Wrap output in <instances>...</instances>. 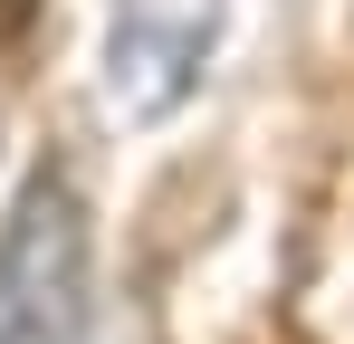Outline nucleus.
<instances>
[{
	"label": "nucleus",
	"mask_w": 354,
	"mask_h": 344,
	"mask_svg": "<svg viewBox=\"0 0 354 344\" xmlns=\"http://www.w3.org/2000/svg\"><path fill=\"white\" fill-rule=\"evenodd\" d=\"M211 19H221V0H124L115 10L106 86H115V106L134 115V124H153V115L182 106V86H192L201 57H211Z\"/></svg>",
	"instance_id": "obj_2"
},
{
	"label": "nucleus",
	"mask_w": 354,
	"mask_h": 344,
	"mask_svg": "<svg viewBox=\"0 0 354 344\" xmlns=\"http://www.w3.org/2000/svg\"><path fill=\"white\" fill-rule=\"evenodd\" d=\"M86 211L67 191L58 163L29 172V191L10 201V229H0V344H77L86 325Z\"/></svg>",
	"instance_id": "obj_1"
}]
</instances>
